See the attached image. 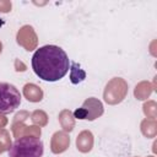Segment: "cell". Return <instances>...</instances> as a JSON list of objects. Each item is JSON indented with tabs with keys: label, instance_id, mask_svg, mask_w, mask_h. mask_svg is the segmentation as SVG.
<instances>
[{
	"label": "cell",
	"instance_id": "cell-1",
	"mask_svg": "<svg viewBox=\"0 0 157 157\" xmlns=\"http://www.w3.org/2000/svg\"><path fill=\"white\" fill-rule=\"evenodd\" d=\"M31 64L34 74L47 82L61 80L70 69V60L65 50L53 44L37 49L32 55Z\"/></svg>",
	"mask_w": 157,
	"mask_h": 157
},
{
	"label": "cell",
	"instance_id": "cell-2",
	"mask_svg": "<svg viewBox=\"0 0 157 157\" xmlns=\"http://www.w3.org/2000/svg\"><path fill=\"white\" fill-rule=\"evenodd\" d=\"M43 141L34 136H22L13 141L9 148V157H42Z\"/></svg>",
	"mask_w": 157,
	"mask_h": 157
},
{
	"label": "cell",
	"instance_id": "cell-3",
	"mask_svg": "<svg viewBox=\"0 0 157 157\" xmlns=\"http://www.w3.org/2000/svg\"><path fill=\"white\" fill-rule=\"evenodd\" d=\"M21 104L18 88L9 82H0V114H10Z\"/></svg>",
	"mask_w": 157,
	"mask_h": 157
},
{
	"label": "cell",
	"instance_id": "cell-4",
	"mask_svg": "<svg viewBox=\"0 0 157 157\" xmlns=\"http://www.w3.org/2000/svg\"><path fill=\"white\" fill-rule=\"evenodd\" d=\"M104 112L103 103L94 97L87 98L82 105L74 110V117L80 120H94L99 118Z\"/></svg>",
	"mask_w": 157,
	"mask_h": 157
},
{
	"label": "cell",
	"instance_id": "cell-5",
	"mask_svg": "<svg viewBox=\"0 0 157 157\" xmlns=\"http://www.w3.org/2000/svg\"><path fill=\"white\" fill-rule=\"evenodd\" d=\"M70 81L74 85H78L82 81H85L86 78V71L83 69H81V65L75 63V61H70Z\"/></svg>",
	"mask_w": 157,
	"mask_h": 157
}]
</instances>
